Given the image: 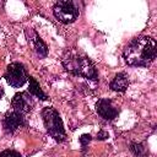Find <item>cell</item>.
<instances>
[{"instance_id":"cell-1","label":"cell","mask_w":157,"mask_h":157,"mask_svg":"<svg viewBox=\"0 0 157 157\" xmlns=\"http://www.w3.org/2000/svg\"><path fill=\"white\" fill-rule=\"evenodd\" d=\"M157 54V44L152 37L140 36L134 38L124 49V59L131 66H147Z\"/></svg>"},{"instance_id":"cell-2","label":"cell","mask_w":157,"mask_h":157,"mask_svg":"<svg viewBox=\"0 0 157 157\" xmlns=\"http://www.w3.org/2000/svg\"><path fill=\"white\" fill-rule=\"evenodd\" d=\"M63 64L65 69L74 75L82 76L88 80H97L98 75L94 64L87 56H81L75 52H67L63 58Z\"/></svg>"},{"instance_id":"cell-3","label":"cell","mask_w":157,"mask_h":157,"mask_svg":"<svg viewBox=\"0 0 157 157\" xmlns=\"http://www.w3.org/2000/svg\"><path fill=\"white\" fill-rule=\"evenodd\" d=\"M42 118L44 121V125L47 128V132L56 141L61 142L65 140L66 134L64 129L63 120L59 115V113L53 107H45L42 110Z\"/></svg>"},{"instance_id":"cell-4","label":"cell","mask_w":157,"mask_h":157,"mask_svg":"<svg viewBox=\"0 0 157 157\" xmlns=\"http://www.w3.org/2000/svg\"><path fill=\"white\" fill-rule=\"evenodd\" d=\"M53 12H54V16L56 17V20H59L63 23H71L80 15V11H78V7L76 6V4L70 0L58 1L54 5Z\"/></svg>"},{"instance_id":"cell-5","label":"cell","mask_w":157,"mask_h":157,"mask_svg":"<svg viewBox=\"0 0 157 157\" xmlns=\"http://www.w3.org/2000/svg\"><path fill=\"white\" fill-rule=\"evenodd\" d=\"M5 78L7 83L12 87H21L27 80L28 76L26 74V69L20 63H12L7 66L5 72Z\"/></svg>"},{"instance_id":"cell-6","label":"cell","mask_w":157,"mask_h":157,"mask_svg":"<svg viewBox=\"0 0 157 157\" xmlns=\"http://www.w3.org/2000/svg\"><path fill=\"white\" fill-rule=\"evenodd\" d=\"M11 105L15 112L23 115V114L29 113L33 109L34 101L29 92H18L13 96V98L11 101Z\"/></svg>"},{"instance_id":"cell-7","label":"cell","mask_w":157,"mask_h":157,"mask_svg":"<svg viewBox=\"0 0 157 157\" xmlns=\"http://www.w3.org/2000/svg\"><path fill=\"white\" fill-rule=\"evenodd\" d=\"M96 110L105 120H113L118 115V108L108 98H101L96 104Z\"/></svg>"},{"instance_id":"cell-8","label":"cell","mask_w":157,"mask_h":157,"mask_svg":"<svg viewBox=\"0 0 157 157\" xmlns=\"http://www.w3.org/2000/svg\"><path fill=\"white\" fill-rule=\"evenodd\" d=\"M22 125H25V118L22 114L15 110L7 112L2 119V126L6 132H13Z\"/></svg>"},{"instance_id":"cell-9","label":"cell","mask_w":157,"mask_h":157,"mask_svg":"<svg viewBox=\"0 0 157 157\" xmlns=\"http://www.w3.org/2000/svg\"><path fill=\"white\" fill-rule=\"evenodd\" d=\"M26 36H27L28 40L33 44L34 50H36V53L38 54V56H40V58L47 56V54H48V48H47L45 43L42 40V38L37 34V32L33 31V29H31V28H27V29H26Z\"/></svg>"},{"instance_id":"cell-10","label":"cell","mask_w":157,"mask_h":157,"mask_svg":"<svg viewBox=\"0 0 157 157\" xmlns=\"http://www.w3.org/2000/svg\"><path fill=\"white\" fill-rule=\"evenodd\" d=\"M110 88L117 92H125L129 86V77L124 72H118L110 81Z\"/></svg>"},{"instance_id":"cell-11","label":"cell","mask_w":157,"mask_h":157,"mask_svg":"<svg viewBox=\"0 0 157 157\" xmlns=\"http://www.w3.org/2000/svg\"><path fill=\"white\" fill-rule=\"evenodd\" d=\"M28 82H29L28 92H29L31 94H33V96L38 97V98H39V99H42V101H45V99L48 98V97H47V94L42 91V88H40L39 83L37 82V80H36L33 76H29V77H28Z\"/></svg>"},{"instance_id":"cell-12","label":"cell","mask_w":157,"mask_h":157,"mask_svg":"<svg viewBox=\"0 0 157 157\" xmlns=\"http://www.w3.org/2000/svg\"><path fill=\"white\" fill-rule=\"evenodd\" d=\"M130 150L135 157H146V150L141 144H131Z\"/></svg>"},{"instance_id":"cell-13","label":"cell","mask_w":157,"mask_h":157,"mask_svg":"<svg viewBox=\"0 0 157 157\" xmlns=\"http://www.w3.org/2000/svg\"><path fill=\"white\" fill-rule=\"evenodd\" d=\"M0 157H22L17 151L13 150H5L2 152H0Z\"/></svg>"},{"instance_id":"cell-14","label":"cell","mask_w":157,"mask_h":157,"mask_svg":"<svg viewBox=\"0 0 157 157\" xmlns=\"http://www.w3.org/2000/svg\"><path fill=\"white\" fill-rule=\"evenodd\" d=\"M90 141H91V135H90V134H83V135L80 137V142H81V145H82L83 147L87 146Z\"/></svg>"},{"instance_id":"cell-15","label":"cell","mask_w":157,"mask_h":157,"mask_svg":"<svg viewBox=\"0 0 157 157\" xmlns=\"http://www.w3.org/2000/svg\"><path fill=\"white\" fill-rule=\"evenodd\" d=\"M107 137H108V132H105V131H99L97 134V139L98 140H105Z\"/></svg>"},{"instance_id":"cell-16","label":"cell","mask_w":157,"mask_h":157,"mask_svg":"<svg viewBox=\"0 0 157 157\" xmlns=\"http://www.w3.org/2000/svg\"><path fill=\"white\" fill-rule=\"evenodd\" d=\"M2 96H4V88H2L1 86H0V98H1Z\"/></svg>"}]
</instances>
